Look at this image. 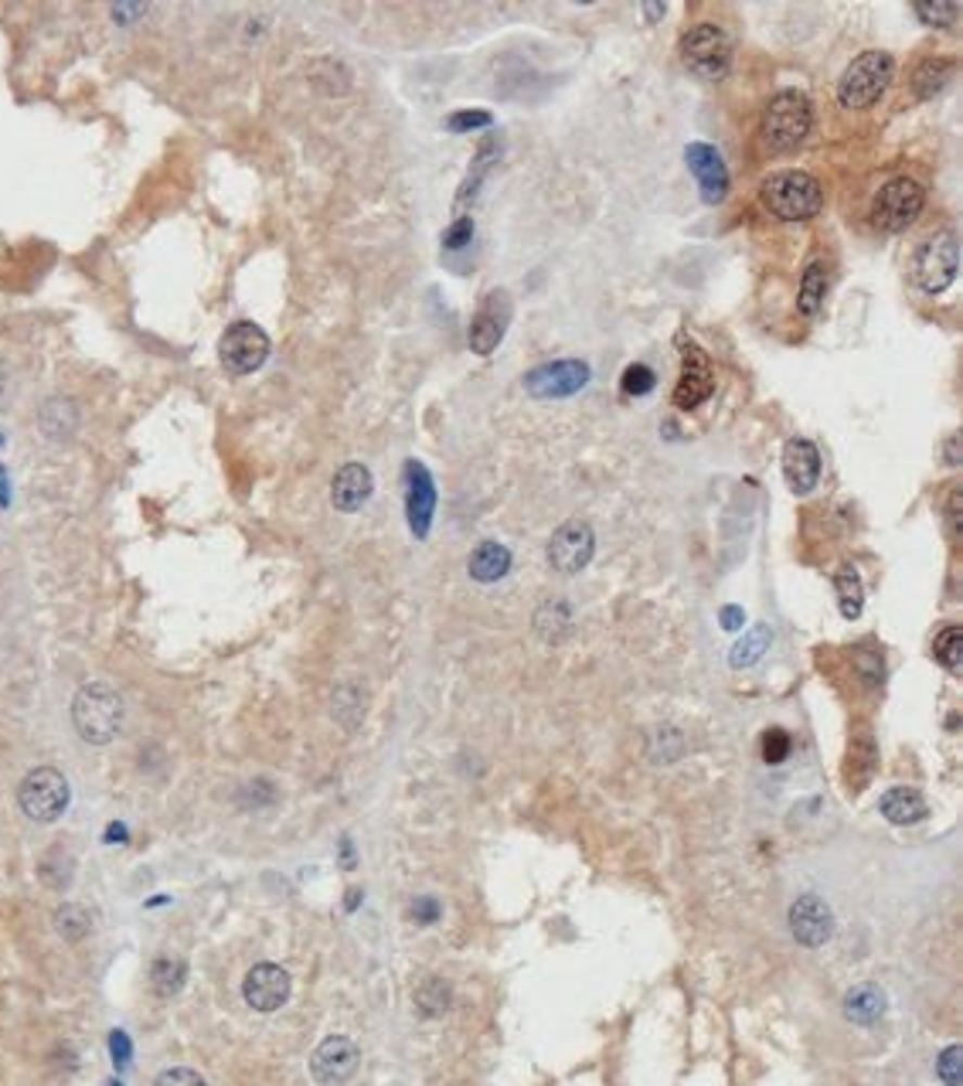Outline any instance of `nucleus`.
Returning a JSON list of instances; mask_svg holds the SVG:
<instances>
[{
    "label": "nucleus",
    "instance_id": "20e7f679",
    "mask_svg": "<svg viewBox=\"0 0 963 1086\" xmlns=\"http://www.w3.org/2000/svg\"><path fill=\"white\" fill-rule=\"evenodd\" d=\"M896 79V62L889 52H861L841 75L838 103L845 110H869L889 92Z\"/></svg>",
    "mask_w": 963,
    "mask_h": 1086
},
{
    "label": "nucleus",
    "instance_id": "de8ad7c7",
    "mask_svg": "<svg viewBox=\"0 0 963 1086\" xmlns=\"http://www.w3.org/2000/svg\"><path fill=\"white\" fill-rule=\"evenodd\" d=\"M0 504H4V508L11 504V494H8V473H4V467H0Z\"/></svg>",
    "mask_w": 963,
    "mask_h": 1086
},
{
    "label": "nucleus",
    "instance_id": "7ed1b4c3",
    "mask_svg": "<svg viewBox=\"0 0 963 1086\" xmlns=\"http://www.w3.org/2000/svg\"><path fill=\"white\" fill-rule=\"evenodd\" d=\"M810 126H814V106L803 92L794 89H783L776 92L766 110H763V143L776 154H787V150H797Z\"/></svg>",
    "mask_w": 963,
    "mask_h": 1086
},
{
    "label": "nucleus",
    "instance_id": "72a5a7b5",
    "mask_svg": "<svg viewBox=\"0 0 963 1086\" xmlns=\"http://www.w3.org/2000/svg\"><path fill=\"white\" fill-rule=\"evenodd\" d=\"M55 930L62 933V937L68 944H79L89 937V930H92V920L83 906H75V902H65L59 906V913H55Z\"/></svg>",
    "mask_w": 963,
    "mask_h": 1086
},
{
    "label": "nucleus",
    "instance_id": "a878e982",
    "mask_svg": "<svg viewBox=\"0 0 963 1086\" xmlns=\"http://www.w3.org/2000/svg\"><path fill=\"white\" fill-rule=\"evenodd\" d=\"M827 290H831V269L827 263L814 260L803 276H800V293H797V307L803 317H818L824 311V300H827Z\"/></svg>",
    "mask_w": 963,
    "mask_h": 1086
},
{
    "label": "nucleus",
    "instance_id": "e433bc0d",
    "mask_svg": "<svg viewBox=\"0 0 963 1086\" xmlns=\"http://www.w3.org/2000/svg\"><path fill=\"white\" fill-rule=\"evenodd\" d=\"M912 14H916L923 24H929V28H950V24H956L960 17V4H912Z\"/></svg>",
    "mask_w": 963,
    "mask_h": 1086
},
{
    "label": "nucleus",
    "instance_id": "9d476101",
    "mask_svg": "<svg viewBox=\"0 0 963 1086\" xmlns=\"http://www.w3.org/2000/svg\"><path fill=\"white\" fill-rule=\"evenodd\" d=\"M593 368L579 358H562V362H545L538 368H531L524 375V392L531 399H569L590 386Z\"/></svg>",
    "mask_w": 963,
    "mask_h": 1086
},
{
    "label": "nucleus",
    "instance_id": "f3484780",
    "mask_svg": "<svg viewBox=\"0 0 963 1086\" xmlns=\"http://www.w3.org/2000/svg\"><path fill=\"white\" fill-rule=\"evenodd\" d=\"M790 933L800 947H824L834 937V913L831 906L814 896V893H803L790 902Z\"/></svg>",
    "mask_w": 963,
    "mask_h": 1086
},
{
    "label": "nucleus",
    "instance_id": "c9c22d12",
    "mask_svg": "<svg viewBox=\"0 0 963 1086\" xmlns=\"http://www.w3.org/2000/svg\"><path fill=\"white\" fill-rule=\"evenodd\" d=\"M623 392L626 395H633V399H641V395H650L654 389H657V375H654V368L650 365H630L626 371H623Z\"/></svg>",
    "mask_w": 963,
    "mask_h": 1086
},
{
    "label": "nucleus",
    "instance_id": "473e14b6",
    "mask_svg": "<svg viewBox=\"0 0 963 1086\" xmlns=\"http://www.w3.org/2000/svg\"><path fill=\"white\" fill-rule=\"evenodd\" d=\"M933 658L940 661L950 674H960L963 668V630L960 627H943L933 641Z\"/></svg>",
    "mask_w": 963,
    "mask_h": 1086
},
{
    "label": "nucleus",
    "instance_id": "f704fd0d",
    "mask_svg": "<svg viewBox=\"0 0 963 1086\" xmlns=\"http://www.w3.org/2000/svg\"><path fill=\"white\" fill-rule=\"evenodd\" d=\"M72 872H75V866H72V858L62 848L45 851L41 866H38V875H41V882H45L48 889H65L68 882H72Z\"/></svg>",
    "mask_w": 963,
    "mask_h": 1086
},
{
    "label": "nucleus",
    "instance_id": "4c0bfd02",
    "mask_svg": "<svg viewBox=\"0 0 963 1086\" xmlns=\"http://www.w3.org/2000/svg\"><path fill=\"white\" fill-rule=\"evenodd\" d=\"M449 126V134H473V130H487V126H494V116L487 110H460V113H453L446 119Z\"/></svg>",
    "mask_w": 963,
    "mask_h": 1086
},
{
    "label": "nucleus",
    "instance_id": "4be33fe9",
    "mask_svg": "<svg viewBox=\"0 0 963 1086\" xmlns=\"http://www.w3.org/2000/svg\"><path fill=\"white\" fill-rule=\"evenodd\" d=\"M497 150H500V147H497V140H494V137H487L484 143H480L477 157L470 161L467 178H464L460 191H456V201H453V212H456V218L464 215V209H467V205H473V198H477L480 185H484V178L491 174V167L497 164Z\"/></svg>",
    "mask_w": 963,
    "mask_h": 1086
},
{
    "label": "nucleus",
    "instance_id": "ea45409f",
    "mask_svg": "<svg viewBox=\"0 0 963 1086\" xmlns=\"http://www.w3.org/2000/svg\"><path fill=\"white\" fill-rule=\"evenodd\" d=\"M470 242H473V218H470V215L453 218V225H449L446 236H443V249L460 252V249H467Z\"/></svg>",
    "mask_w": 963,
    "mask_h": 1086
},
{
    "label": "nucleus",
    "instance_id": "b1692460",
    "mask_svg": "<svg viewBox=\"0 0 963 1086\" xmlns=\"http://www.w3.org/2000/svg\"><path fill=\"white\" fill-rule=\"evenodd\" d=\"M38 426L48 440H68L75 429H79V409H75L72 399H45L38 409Z\"/></svg>",
    "mask_w": 963,
    "mask_h": 1086
},
{
    "label": "nucleus",
    "instance_id": "c85d7f7f",
    "mask_svg": "<svg viewBox=\"0 0 963 1086\" xmlns=\"http://www.w3.org/2000/svg\"><path fill=\"white\" fill-rule=\"evenodd\" d=\"M535 630H538V637L548 641V644H559L569 630H572V614H569V603L562 599H555V603H545L542 610L535 614Z\"/></svg>",
    "mask_w": 963,
    "mask_h": 1086
},
{
    "label": "nucleus",
    "instance_id": "3c124183",
    "mask_svg": "<svg viewBox=\"0 0 963 1086\" xmlns=\"http://www.w3.org/2000/svg\"><path fill=\"white\" fill-rule=\"evenodd\" d=\"M4 389H8V368L0 362V395H4Z\"/></svg>",
    "mask_w": 963,
    "mask_h": 1086
},
{
    "label": "nucleus",
    "instance_id": "cd10ccee",
    "mask_svg": "<svg viewBox=\"0 0 963 1086\" xmlns=\"http://www.w3.org/2000/svg\"><path fill=\"white\" fill-rule=\"evenodd\" d=\"M953 79V62L950 59H926L916 75H912V89H916L920 99H933L940 96Z\"/></svg>",
    "mask_w": 963,
    "mask_h": 1086
},
{
    "label": "nucleus",
    "instance_id": "ddd939ff",
    "mask_svg": "<svg viewBox=\"0 0 963 1086\" xmlns=\"http://www.w3.org/2000/svg\"><path fill=\"white\" fill-rule=\"evenodd\" d=\"M402 484H405V518L416 539H426L429 528H433L436 515V481L422 460H405L402 467Z\"/></svg>",
    "mask_w": 963,
    "mask_h": 1086
},
{
    "label": "nucleus",
    "instance_id": "a18cd8bd",
    "mask_svg": "<svg viewBox=\"0 0 963 1086\" xmlns=\"http://www.w3.org/2000/svg\"><path fill=\"white\" fill-rule=\"evenodd\" d=\"M746 623V614L739 610V606H725V610H722V627L725 630H739Z\"/></svg>",
    "mask_w": 963,
    "mask_h": 1086
},
{
    "label": "nucleus",
    "instance_id": "a19ab883",
    "mask_svg": "<svg viewBox=\"0 0 963 1086\" xmlns=\"http://www.w3.org/2000/svg\"><path fill=\"white\" fill-rule=\"evenodd\" d=\"M936 1073L947 1086H960V1046H947L936 1059Z\"/></svg>",
    "mask_w": 963,
    "mask_h": 1086
},
{
    "label": "nucleus",
    "instance_id": "603ef678",
    "mask_svg": "<svg viewBox=\"0 0 963 1086\" xmlns=\"http://www.w3.org/2000/svg\"><path fill=\"white\" fill-rule=\"evenodd\" d=\"M110 1086H119V1083H116V1079H113V1083H110Z\"/></svg>",
    "mask_w": 963,
    "mask_h": 1086
},
{
    "label": "nucleus",
    "instance_id": "7c9ffc66",
    "mask_svg": "<svg viewBox=\"0 0 963 1086\" xmlns=\"http://www.w3.org/2000/svg\"><path fill=\"white\" fill-rule=\"evenodd\" d=\"M185 981H188V964L177 961V957H157L154 968H150V984H154V992L164 998L181 992Z\"/></svg>",
    "mask_w": 963,
    "mask_h": 1086
},
{
    "label": "nucleus",
    "instance_id": "aec40b11",
    "mask_svg": "<svg viewBox=\"0 0 963 1086\" xmlns=\"http://www.w3.org/2000/svg\"><path fill=\"white\" fill-rule=\"evenodd\" d=\"M375 491V477L365 464H344L334 473V484H331V504L338 512L351 515V512H362L368 497Z\"/></svg>",
    "mask_w": 963,
    "mask_h": 1086
},
{
    "label": "nucleus",
    "instance_id": "6ab92c4d",
    "mask_svg": "<svg viewBox=\"0 0 963 1086\" xmlns=\"http://www.w3.org/2000/svg\"><path fill=\"white\" fill-rule=\"evenodd\" d=\"M783 477H787V484L794 494H810L818 488L821 481V453L818 446L803 440V437H794L787 446H783Z\"/></svg>",
    "mask_w": 963,
    "mask_h": 1086
},
{
    "label": "nucleus",
    "instance_id": "5701e85b",
    "mask_svg": "<svg viewBox=\"0 0 963 1086\" xmlns=\"http://www.w3.org/2000/svg\"><path fill=\"white\" fill-rule=\"evenodd\" d=\"M508 569H511V552L500 542H480L467 559V572L477 583H497V579L508 576Z\"/></svg>",
    "mask_w": 963,
    "mask_h": 1086
},
{
    "label": "nucleus",
    "instance_id": "f03ea898",
    "mask_svg": "<svg viewBox=\"0 0 963 1086\" xmlns=\"http://www.w3.org/2000/svg\"><path fill=\"white\" fill-rule=\"evenodd\" d=\"M72 725L89 746H106L123 729V698L106 681H89L72 698Z\"/></svg>",
    "mask_w": 963,
    "mask_h": 1086
},
{
    "label": "nucleus",
    "instance_id": "412c9836",
    "mask_svg": "<svg viewBox=\"0 0 963 1086\" xmlns=\"http://www.w3.org/2000/svg\"><path fill=\"white\" fill-rule=\"evenodd\" d=\"M885 1008H889V998L878 988V984H854V988L845 995V1019L854 1025H875Z\"/></svg>",
    "mask_w": 963,
    "mask_h": 1086
},
{
    "label": "nucleus",
    "instance_id": "f257e3e1",
    "mask_svg": "<svg viewBox=\"0 0 963 1086\" xmlns=\"http://www.w3.org/2000/svg\"><path fill=\"white\" fill-rule=\"evenodd\" d=\"M763 209L780 222H807L824 205V188L807 171H776L759 188Z\"/></svg>",
    "mask_w": 963,
    "mask_h": 1086
},
{
    "label": "nucleus",
    "instance_id": "4468645a",
    "mask_svg": "<svg viewBox=\"0 0 963 1086\" xmlns=\"http://www.w3.org/2000/svg\"><path fill=\"white\" fill-rule=\"evenodd\" d=\"M712 392H715V371L708 365L705 351L695 341H681V375L674 386V406L681 413H692Z\"/></svg>",
    "mask_w": 963,
    "mask_h": 1086
},
{
    "label": "nucleus",
    "instance_id": "c03bdc74",
    "mask_svg": "<svg viewBox=\"0 0 963 1086\" xmlns=\"http://www.w3.org/2000/svg\"><path fill=\"white\" fill-rule=\"evenodd\" d=\"M110 1046H113V1059H116V1066L123 1070V1066H126V1059H130V1039H126L123 1032H113V1035H110Z\"/></svg>",
    "mask_w": 963,
    "mask_h": 1086
},
{
    "label": "nucleus",
    "instance_id": "a211bd4d",
    "mask_svg": "<svg viewBox=\"0 0 963 1086\" xmlns=\"http://www.w3.org/2000/svg\"><path fill=\"white\" fill-rule=\"evenodd\" d=\"M290 988H293L290 974L280 964H269V961L256 964L242 981V995L249 1008H256V1012H276V1008H283L290 998Z\"/></svg>",
    "mask_w": 963,
    "mask_h": 1086
},
{
    "label": "nucleus",
    "instance_id": "39448f33",
    "mask_svg": "<svg viewBox=\"0 0 963 1086\" xmlns=\"http://www.w3.org/2000/svg\"><path fill=\"white\" fill-rule=\"evenodd\" d=\"M681 62L695 72L698 79L719 83L732 68V45L719 24H695V28L681 38Z\"/></svg>",
    "mask_w": 963,
    "mask_h": 1086
},
{
    "label": "nucleus",
    "instance_id": "79ce46f5",
    "mask_svg": "<svg viewBox=\"0 0 963 1086\" xmlns=\"http://www.w3.org/2000/svg\"><path fill=\"white\" fill-rule=\"evenodd\" d=\"M154 1086H208V1083H205V1076H201L198 1070L174 1066V1070H164Z\"/></svg>",
    "mask_w": 963,
    "mask_h": 1086
},
{
    "label": "nucleus",
    "instance_id": "09e8293b",
    "mask_svg": "<svg viewBox=\"0 0 963 1086\" xmlns=\"http://www.w3.org/2000/svg\"><path fill=\"white\" fill-rule=\"evenodd\" d=\"M644 14H647V21L664 17V4H644Z\"/></svg>",
    "mask_w": 963,
    "mask_h": 1086
},
{
    "label": "nucleus",
    "instance_id": "49530a36",
    "mask_svg": "<svg viewBox=\"0 0 963 1086\" xmlns=\"http://www.w3.org/2000/svg\"><path fill=\"white\" fill-rule=\"evenodd\" d=\"M147 8L143 4H113V17L119 21V24H126V21H134L137 14H143Z\"/></svg>",
    "mask_w": 963,
    "mask_h": 1086
},
{
    "label": "nucleus",
    "instance_id": "0eeeda50",
    "mask_svg": "<svg viewBox=\"0 0 963 1086\" xmlns=\"http://www.w3.org/2000/svg\"><path fill=\"white\" fill-rule=\"evenodd\" d=\"M269 334L263 331L259 324H252V320H236L228 331L221 334L218 341V362L228 375H252V371H259L269 358Z\"/></svg>",
    "mask_w": 963,
    "mask_h": 1086
},
{
    "label": "nucleus",
    "instance_id": "8fccbe9b",
    "mask_svg": "<svg viewBox=\"0 0 963 1086\" xmlns=\"http://www.w3.org/2000/svg\"><path fill=\"white\" fill-rule=\"evenodd\" d=\"M956 446H960V440L953 437V440L947 443V464H956Z\"/></svg>",
    "mask_w": 963,
    "mask_h": 1086
},
{
    "label": "nucleus",
    "instance_id": "bb28decb",
    "mask_svg": "<svg viewBox=\"0 0 963 1086\" xmlns=\"http://www.w3.org/2000/svg\"><path fill=\"white\" fill-rule=\"evenodd\" d=\"M453 1005V988L443 977H426L416 988V1008L422 1019H443Z\"/></svg>",
    "mask_w": 963,
    "mask_h": 1086
},
{
    "label": "nucleus",
    "instance_id": "1a4fd4ad",
    "mask_svg": "<svg viewBox=\"0 0 963 1086\" xmlns=\"http://www.w3.org/2000/svg\"><path fill=\"white\" fill-rule=\"evenodd\" d=\"M926 205V191L920 181L912 178H892L885 188H878L875 205H872V222L882 232H905L912 222L920 218Z\"/></svg>",
    "mask_w": 963,
    "mask_h": 1086
},
{
    "label": "nucleus",
    "instance_id": "6e6552de",
    "mask_svg": "<svg viewBox=\"0 0 963 1086\" xmlns=\"http://www.w3.org/2000/svg\"><path fill=\"white\" fill-rule=\"evenodd\" d=\"M912 273H916V283L923 293L936 296L953 287L956 273H960V242L953 232H940L920 245L916 252V263H912Z\"/></svg>",
    "mask_w": 963,
    "mask_h": 1086
},
{
    "label": "nucleus",
    "instance_id": "2f4dec72",
    "mask_svg": "<svg viewBox=\"0 0 963 1086\" xmlns=\"http://www.w3.org/2000/svg\"><path fill=\"white\" fill-rule=\"evenodd\" d=\"M770 641H773V634H770V627H766V623L752 627L749 634H746L736 647H732L728 665H732V668H749V665H756V661L770 651Z\"/></svg>",
    "mask_w": 963,
    "mask_h": 1086
},
{
    "label": "nucleus",
    "instance_id": "c756f323",
    "mask_svg": "<svg viewBox=\"0 0 963 1086\" xmlns=\"http://www.w3.org/2000/svg\"><path fill=\"white\" fill-rule=\"evenodd\" d=\"M834 590H838V606L848 620L861 617V606H865V590H861V576L851 563H845L834 576Z\"/></svg>",
    "mask_w": 963,
    "mask_h": 1086
},
{
    "label": "nucleus",
    "instance_id": "37998d69",
    "mask_svg": "<svg viewBox=\"0 0 963 1086\" xmlns=\"http://www.w3.org/2000/svg\"><path fill=\"white\" fill-rule=\"evenodd\" d=\"M413 917H416L419 923H433V920L440 917V902H436V899H416V902H413Z\"/></svg>",
    "mask_w": 963,
    "mask_h": 1086
},
{
    "label": "nucleus",
    "instance_id": "f8f14e48",
    "mask_svg": "<svg viewBox=\"0 0 963 1086\" xmlns=\"http://www.w3.org/2000/svg\"><path fill=\"white\" fill-rule=\"evenodd\" d=\"M596 552V535L586 521H566L562 528H555V535L548 539V566L562 576H575L593 563Z\"/></svg>",
    "mask_w": 963,
    "mask_h": 1086
},
{
    "label": "nucleus",
    "instance_id": "423d86ee",
    "mask_svg": "<svg viewBox=\"0 0 963 1086\" xmlns=\"http://www.w3.org/2000/svg\"><path fill=\"white\" fill-rule=\"evenodd\" d=\"M68 797H72L68 780L55 767H35L28 776L21 780V787H17L21 811L28 815L31 821H38V824L59 821L65 815V807H68Z\"/></svg>",
    "mask_w": 963,
    "mask_h": 1086
},
{
    "label": "nucleus",
    "instance_id": "2eb2a0df",
    "mask_svg": "<svg viewBox=\"0 0 963 1086\" xmlns=\"http://www.w3.org/2000/svg\"><path fill=\"white\" fill-rule=\"evenodd\" d=\"M684 164H688V171L695 174L705 205H722V201L728 198L732 178H728V167H725L719 150L712 143H701V140L688 143L684 147Z\"/></svg>",
    "mask_w": 963,
    "mask_h": 1086
},
{
    "label": "nucleus",
    "instance_id": "dca6fc26",
    "mask_svg": "<svg viewBox=\"0 0 963 1086\" xmlns=\"http://www.w3.org/2000/svg\"><path fill=\"white\" fill-rule=\"evenodd\" d=\"M358 1066H362V1052H358V1046H354V1039H347V1035H327V1039L311 1056V1073L324 1086L347 1083L354 1073H358Z\"/></svg>",
    "mask_w": 963,
    "mask_h": 1086
},
{
    "label": "nucleus",
    "instance_id": "9b49d317",
    "mask_svg": "<svg viewBox=\"0 0 963 1086\" xmlns=\"http://www.w3.org/2000/svg\"><path fill=\"white\" fill-rule=\"evenodd\" d=\"M511 314H515V307H511L508 290H491L484 296V303L477 307V314L470 320V331H467L473 355H480V358L494 355L497 344L504 341V334H508Z\"/></svg>",
    "mask_w": 963,
    "mask_h": 1086
},
{
    "label": "nucleus",
    "instance_id": "393cba45",
    "mask_svg": "<svg viewBox=\"0 0 963 1086\" xmlns=\"http://www.w3.org/2000/svg\"><path fill=\"white\" fill-rule=\"evenodd\" d=\"M878 811L892 824L905 828V824H920L926 818V800H923L920 791H912V787H892V791L882 794Z\"/></svg>",
    "mask_w": 963,
    "mask_h": 1086
},
{
    "label": "nucleus",
    "instance_id": "58836bf2",
    "mask_svg": "<svg viewBox=\"0 0 963 1086\" xmlns=\"http://www.w3.org/2000/svg\"><path fill=\"white\" fill-rule=\"evenodd\" d=\"M794 749V740H790V732H783V729H770L766 736H763V760L766 763H783L790 756Z\"/></svg>",
    "mask_w": 963,
    "mask_h": 1086
}]
</instances>
